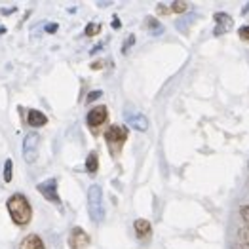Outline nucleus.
<instances>
[{
    "label": "nucleus",
    "mask_w": 249,
    "mask_h": 249,
    "mask_svg": "<svg viewBox=\"0 0 249 249\" xmlns=\"http://www.w3.org/2000/svg\"><path fill=\"white\" fill-rule=\"evenodd\" d=\"M6 33V27H0V35H4Z\"/></svg>",
    "instance_id": "obj_28"
},
{
    "label": "nucleus",
    "mask_w": 249,
    "mask_h": 249,
    "mask_svg": "<svg viewBox=\"0 0 249 249\" xmlns=\"http://www.w3.org/2000/svg\"><path fill=\"white\" fill-rule=\"evenodd\" d=\"M242 12H244V14H248V12H249V2H248V6H246V8L242 10Z\"/></svg>",
    "instance_id": "obj_27"
},
{
    "label": "nucleus",
    "mask_w": 249,
    "mask_h": 249,
    "mask_svg": "<svg viewBox=\"0 0 249 249\" xmlns=\"http://www.w3.org/2000/svg\"><path fill=\"white\" fill-rule=\"evenodd\" d=\"M156 10H158V14H169V8H164V6H158Z\"/></svg>",
    "instance_id": "obj_25"
},
{
    "label": "nucleus",
    "mask_w": 249,
    "mask_h": 249,
    "mask_svg": "<svg viewBox=\"0 0 249 249\" xmlns=\"http://www.w3.org/2000/svg\"><path fill=\"white\" fill-rule=\"evenodd\" d=\"M6 208L8 213L12 217V221L18 225V227H27L33 219V208H31V202L27 200V196L23 194H14L8 198L6 202Z\"/></svg>",
    "instance_id": "obj_1"
},
{
    "label": "nucleus",
    "mask_w": 249,
    "mask_h": 249,
    "mask_svg": "<svg viewBox=\"0 0 249 249\" xmlns=\"http://www.w3.org/2000/svg\"><path fill=\"white\" fill-rule=\"evenodd\" d=\"M108 118V112H107V107H93L88 114H86V122L91 129H97L99 125H103Z\"/></svg>",
    "instance_id": "obj_7"
},
{
    "label": "nucleus",
    "mask_w": 249,
    "mask_h": 249,
    "mask_svg": "<svg viewBox=\"0 0 249 249\" xmlns=\"http://www.w3.org/2000/svg\"><path fill=\"white\" fill-rule=\"evenodd\" d=\"M242 249H249V248H248V246H242Z\"/></svg>",
    "instance_id": "obj_29"
},
{
    "label": "nucleus",
    "mask_w": 249,
    "mask_h": 249,
    "mask_svg": "<svg viewBox=\"0 0 249 249\" xmlns=\"http://www.w3.org/2000/svg\"><path fill=\"white\" fill-rule=\"evenodd\" d=\"M133 229H135L137 238H141V240H146L150 236V232H152V227H150V223L146 219H135Z\"/></svg>",
    "instance_id": "obj_12"
},
{
    "label": "nucleus",
    "mask_w": 249,
    "mask_h": 249,
    "mask_svg": "<svg viewBox=\"0 0 249 249\" xmlns=\"http://www.w3.org/2000/svg\"><path fill=\"white\" fill-rule=\"evenodd\" d=\"M187 10H188V2H185V0L173 2L171 8H169V12H175V14H183V12H187Z\"/></svg>",
    "instance_id": "obj_17"
},
{
    "label": "nucleus",
    "mask_w": 249,
    "mask_h": 249,
    "mask_svg": "<svg viewBox=\"0 0 249 249\" xmlns=\"http://www.w3.org/2000/svg\"><path fill=\"white\" fill-rule=\"evenodd\" d=\"M101 23H88L86 29H84V35L86 36H95V35H101Z\"/></svg>",
    "instance_id": "obj_14"
},
{
    "label": "nucleus",
    "mask_w": 249,
    "mask_h": 249,
    "mask_svg": "<svg viewBox=\"0 0 249 249\" xmlns=\"http://www.w3.org/2000/svg\"><path fill=\"white\" fill-rule=\"evenodd\" d=\"M97 169H99V156H97V152L93 150V152H89L88 158H86V171H88L89 175H95Z\"/></svg>",
    "instance_id": "obj_13"
},
{
    "label": "nucleus",
    "mask_w": 249,
    "mask_h": 249,
    "mask_svg": "<svg viewBox=\"0 0 249 249\" xmlns=\"http://www.w3.org/2000/svg\"><path fill=\"white\" fill-rule=\"evenodd\" d=\"M146 27L150 29V33H152V35H162V33H164V27L154 19V18H146Z\"/></svg>",
    "instance_id": "obj_15"
},
{
    "label": "nucleus",
    "mask_w": 249,
    "mask_h": 249,
    "mask_svg": "<svg viewBox=\"0 0 249 249\" xmlns=\"http://www.w3.org/2000/svg\"><path fill=\"white\" fill-rule=\"evenodd\" d=\"M110 25H112V29H120V27H122V23H120L118 18H112V23H110Z\"/></svg>",
    "instance_id": "obj_24"
},
{
    "label": "nucleus",
    "mask_w": 249,
    "mask_h": 249,
    "mask_svg": "<svg viewBox=\"0 0 249 249\" xmlns=\"http://www.w3.org/2000/svg\"><path fill=\"white\" fill-rule=\"evenodd\" d=\"M240 215L244 217V221L249 225V206H242V208H240Z\"/></svg>",
    "instance_id": "obj_21"
},
{
    "label": "nucleus",
    "mask_w": 249,
    "mask_h": 249,
    "mask_svg": "<svg viewBox=\"0 0 249 249\" xmlns=\"http://www.w3.org/2000/svg\"><path fill=\"white\" fill-rule=\"evenodd\" d=\"M101 95H103V91H99V89H95V91H91V93H89V95L86 97V101H88V103H91V101H95V99H99Z\"/></svg>",
    "instance_id": "obj_20"
},
{
    "label": "nucleus",
    "mask_w": 249,
    "mask_h": 249,
    "mask_svg": "<svg viewBox=\"0 0 249 249\" xmlns=\"http://www.w3.org/2000/svg\"><path fill=\"white\" fill-rule=\"evenodd\" d=\"M125 127H131L135 131H146L148 129V118L143 112L135 110V108H125L124 110Z\"/></svg>",
    "instance_id": "obj_5"
},
{
    "label": "nucleus",
    "mask_w": 249,
    "mask_h": 249,
    "mask_svg": "<svg viewBox=\"0 0 249 249\" xmlns=\"http://www.w3.org/2000/svg\"><path fill=\"white\" fill-rule=\"evenodd\" d=\"M36 190L40 192L48 202H52V204H55V206L61 204L59 190H57V179H46V181H42V183L36 185Z\"/></svg>",
    "instance_id": "obj_6"
},
{
    "label": "nucleus",
    "mask_w": 249,
    "mask_h": 249,
    "mask_svg": "<svg viewBox=\"0 0 249 249\" xmlns=\"http://www.w3.org/2000/svg\"><path fill=\"white\" fill-rule=\"evenodd\" d=\"M88 213L89 219L99 225L105 219V206H103V188L99 185H91L88 188Z\"/></svg>",
    "instance_id": "obj_2"
},
{
    "label": "nucleus",
    "mask_w": 249,
    "mask_h": 249,
    "mask_svg": "<svg viewBox=\"0 0 249 249\" xmlns=\"http://www.w3.org/2000/svg\"><path fill=\"white\" fill-rule=\"evenodd\" d=\"M213 19H215V31H213V35H217V36L229 33L230 29H232V25H234L232 18H230L229 14H223V12H217L213 16Z\"/></svg>",
    "instance_id": "obj_9"
},
{
    "label": "nucleus",
    "mask_w": 249,
    "mask_h": 249,
    "mask_svg": "<svg viewBox=\"0 0 249 249\" xmlns=\"http://www.w3.org/2000/svg\"><path fill=\"white\" fill-rule=\"evenodd\" d=\"M27 124L31 125V127H42V125L48 124V116H46L42 110L31 108L29 114H27Z\"/></svg>",
    "instance_id": "obj_11"
},
{
    "label": "nucleus",
    "mask_w": 249,
    "mask_h": 249,
    "mask_svg": "<svg viewBox=\"0 0 249 249\" xmlns=\"http://www.w3.org/2000/svg\"><path fill=\"white\" fill-rule=\"evenodd\" d=\"M12 177H14V162H12V158H8V160L4 162V181L10 183Z\"/></svg>",
    "instance_id": "obj_16"
},
{
    "label": "nucleus",
    "mask_w": 249,
    "mask_h": 249,
    "mask_svg": "<svg viewBox=\"0 0 249 249\" xmlns=\"http://www.w3.org/2000/svg\"><path fill=\"white\" fill-rule=\"evenodd\" d=\"M38 148H40V135L35 133V131L27 133L25 139H23V158H25V162H29V164L36 162Z\"/></svg>",
    "instance_id": "obj_4"
},
{
    "label": "nucleus",
    "mask_w": 249,
    "mask_h": 249,
    "mask_svg": "<svg viewBox=\"0 0 249 249\" xmlns=\"http://www.w3.org/2000/svg\"><path fill=\"white\" fill-rule=\"evenodd\" d=\"M57 31V23H48L46 25V33H55Z\"/></svg>",
    "instance_id": "obj_23"
},
{
    "label": "nucleus",
    "mask_w": 249,
    "mask_h": 249,
    "mask_svg": "<svg viewBox=\"0 0 249 249\" xmlns=\"http://www.w3.org/2000/svg\"><path fill=\"white\" fill-rule=\"evenodd\" d=\"M127 133H129V129H127L125 125L114 124L107 127V131H105V141H107V145H108L112 154H118V152L122 150L124 143L127 141Z\"/></svg>",
    "instance_id": "obj_3"
},
{
    "label": "nucleus",
    "mask_w": 249,
    "mask_h": 249,
    "mask_svg": "<svg viewBox=\"0 0 249 249\" xmlns=\"http://www.w3.org/2000/svg\"><path fill=\"white\" fill-rule=\"evenodd\" d=\"M133 42H135V36H129V38H127V40H125V44L124 46H122V52H127V48H129V46H133Z\"/></svg>",
    "instance_id": "obj_22"
},
{
    "label": "nucleus",
    "mask_w": 249,
    "mask_h": 249,
    "mask_svg": "<svg viewBox=\"0 0 249 249\" xmlns=\"http://www.w3.org/2000/svg\"><path fill=\"white\" fill-rule=\"evenodd\" d=\"M91 69H93V71H97V69H103V63H93V65H91Z\"/></svg>",
    "instance_id": "obj_26"
},
{
    "label": "nucleus",
    "mask_w": 249,
    "mask_h": 249,
    "mask_svg": "<svg viewBox=\"0 0 249 249\" xmlns=\"http://www.w3.org/2000/svg\"><path fill=\"white\" fill-rule=\"evenodd\" d=\"M240 240L244 242V246H248V248H249V227H246V229L240 230Z\"/></svg>",
    "instance_id": "obj_19"
},
{
    "label": "nucleus",
    "mask_w": 249,
    "mask_h": 249,
    "mask_svg": "<svg viewBox=\"0 0 249 249\" xmlns=\"http://www.w3.org/2000/svg\"><path fill=\"white\" fill-rule=\"evenodd\" d=\"M238 35H240V38H242V40L249 42V25L240 27V29H238Z\"/></svg>",
    "instance_id": "obj_18"
},
{
    "label": "nucleus",
    "mask_w": 249,
    "mask_h": 249,
    "mask_svg": "<svg viewBox=\"0 0 249 249\" xmlns=\"http://www.w3.org/2000/svg\"><path fill=\"white\" fill-rule=\"evenodd\" d=\"M19 249H46V244L38 234H29L21 240Z\"/></svg>",
    "instance_id": "obj_10"
},
{
    "label": "nucleus",
    "mask_w": 249,
    "mask_h": 249,
    "mask_svg": "<svg viewBox=\"0 0 249 249\" xmlns=\"http://www.w3.org/2000/svg\"><path fill=\"white\" fill-rule=\"evenodd\" d=\"M89 246V236L80 227H74L69 234V248L71 249H84Z\"/></svg>",
    "instance_id": "obj_8"
}]
</instances>
